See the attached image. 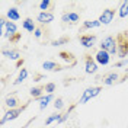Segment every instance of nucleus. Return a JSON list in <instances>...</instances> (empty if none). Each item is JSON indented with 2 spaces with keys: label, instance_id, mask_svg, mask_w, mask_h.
I'll return each mask as SVG.
<instances>
[{
  "label": "nucleus",
  "instance_id": "12",
  "mask_svg": "<svg viewBox=\"0 0 128 128\" xmlns=\"http://www.w3.org/2000/svg\"><path fill=\"white\" fill-rule=\"evenodd\" d=\"M4 105L8 106L9 109H16V108H20V100H19L18 96L9 95V96H6V99H4Z\"/></svg>",
  "mask_w": 128,
  "mask_h": 128
},
{
  "label": "nucleus",
  "instance_id": "6",
  "mask_svg": "<svg viewBox=\"0 0 128 128\" xmlns=\"http://www.w3.org/2000/svg\"><path fill=\"white\" fill-rule=\"evenodd\" d=\"M98 63L95 61V58L92 56H86V58H84V72L88 73V74H95L96 72H98Z\"/></svg>",
  "mask_w": 128,
  "mask_h": 128
},
{
  "label": "nucleus",
  "instance_id": "20",
  "mask_svg": "<svg viewBox=\"0 0 128 128\" xmlns=\"http://www.w3.org/2000/svg\"><path fill=\"white\" fill-rule=\"evenodd\" d=\"M44 86H36V88H32L31 89V98H34V99H40L41 96H44Z\"/></svg>",
  "mask_w": 128,
  "mask_h": 128
},
{
  "label": "nucleus",
  "instance_id": "19",
  "mask_svg": "<svg viewBox=\"0 0 128 128\" xmlns=\"http://www.w3.org/2000/svg\"><path fill=\"white\" fill-rule=\"evenodd\" d=\"M100 22H99V19H96V20H86V22H83V31H88V29H96V28H99L100 26Z\"/></svg>",
  "mask_w": 128,
  "mask_h": 128
},
{
  "label": "nucleus",
  "instance_id": "18",
  "mask_svg": "<svg viewBox=\"0 0 128 128\" xmlns=\"http://www.w3.org/2000/svg\"><path fill=\"white\" fill-rule=\"evenodd\" d=\"M22 28H24L26 32H35V29H36L35 22H34V19H31V18L24 19V22H22Z\"/></svg>",
  "mask_w": 128,
  "mask_h": 128
},
{
  "label": "nucleus",
  "instance_id": "14",
  "mask_svg": "<svg viewBox=\"0 0 128 128\" xmlns=\"http://www.w3.org/2000/svg\"><path fill=\"white\" fill-rule=\"evenodd\" d=\"M16 34H18V26H16V24L8 20V25H6V34H4L3 38H9V40H10L12 36H15Z\"/></svg>",
  "mask_w": 128,
  "mask_h": 128
},
{
  "label": "nucleus",
  "instance_id": "8",
  "mask_svg": "<svg viewBox=\"0 0 128 128\" xmlns=\"http://www.w3.org/2000/svg\"><path fill=\"white\" fill-rule=\"evenodd\" d=\"M95 61L98 64H100V66H108L111 63V56L104 50H98L95 54Z\"/></svg>",
  "mask_w": 128,
  "mask_h": 128
},
{
  "label": "nucleus",
  "instance_id": "17",
  "mask_svg": "<svg viewBox=\"0 0 128 128\" xmlns=\"http://www.w3.org/2000/svg\"><path fill=\"white\" fill-rule=\"evenodd\" d=\"M52 100H56V99H54V95H44V96H41L40 99H38V102H40V109H41V111H44L48 105H50V102H52Z\"/></svg>",
  "mask_w": 128,
  "mask_h": 128
},
{
  "label": "nucleus",
  "instance_id": "24",
  "mask_svg": "<svg viewBox=\"0 0 128 128\" xmlns=\"http://www.w3.org/2000/svg\"><path fill=\"white\" fill-rule=\"evenodd\" d=\"M74 108H76V105L70 106V109H68V111H66V112L63 114V115H61V118H60V121H58L57 124H63V122H66V121H67L68 118H70V115H72V112L74 111Z\"/></svg>",
  "mask_w": 128,
  "mask_h": 128
},
{
  "label": "nucleus",
  "instance_id": "4",
  "mask_svg": "<svg viewBox=\"0 0 128 128\" xmlns=\"http://www.w3.org/2000/svg\"><path fill=\"white\" fill-rule=\"evenodd\" d=\"M100 90H102V86H93V88H88L83 93H82V98L79 99V104L80 105H84L88 104L90 99H93L96 96L100 93Z\"/></svg>",
  "mask_w": 128,
  "mask_h": 128
},
{
  "label": "nucleus",
  "instance_id": "34",
  "mask_svg": "<svg viewBox=\"0 0 128 128\" xmlns=\"http://www.w3.org/2000/svg\"><path fill=\"white\" fill-rule=\"evenodd\" d=\"M127 79H128V74H125V76H124V79L121 80V82H124V80H127ZM121 82H120V83H121Z\"/></svg>",
  "mask_w": 128,
  "mask_h": 128
},
{
  "label": "nucleus",
  "instance_id": "31",
  "mask_svg": "<svg viewBox=\"0 0 128 128\" xmlns=\"http://www.w3.org/2000/svg\"><path fill=\"white\" fill-rule=\"evenodd\" d=\"M20 40V34H16L15 36H12V38H10V42H12V44H16V42H18V41Z\"/></svg>",
  "mask_w": 128,
  "mask_h": 128
},
{
  "label": "nucleus",
  "instance_id": "15",
  "mask_svg": "<svg viewBox=\"0 0 128 128\" xmlns=\"http://www.w3.org/2000/svg\"><path fill=\"white\" fill-rule=\"evenodd\" d=\"M6 18H8V20H10V22H16V20H19V19H20L19 9L18 8H9L8 12H6Z\"/></svg>",
  "mask_w": 128,
  "mask_h": 128
},
{
  "label": "nucleus",
  "instance_id": "22",
  "mask_svg": "<svg viewBox=\"0 0 128 128\" xmlns=\"http://www.w3.org/2000/svg\"><path fill=\"white\" fill-rule=\"evenodd\" d=\"M118 16L120 18H127L128 16V0L121 3L120 9H118Z\"/></svg>",
  "mask_w": 128,
  "mask_h": 128
},
{
  "label": "nucleus",
  "instance_id": "30",
  "mask_svg": "<svg viewBox=\"0 0 128 128\" xmlns=\"http://www.w3.org/2000/svg\"><path fill=\"white\" fill-rule=\"evenodd\" d=\"M42 34H44V32H42V29L36 26V29H35V32H34V35H35V38H38V40H40L41 36H42Z\"/></svg>",
  "mask_w": 128,
  "mask_h": 128
},
{
  "label": "nucleus",
  "instance_id": "2",
  "mask_svg": "<svg viewBox=\"0 0 128 128\" xmlns=\"http://www.w3.org/2000/svg\"><path fill=\"white\" fill-rule=\"evenodd\" d=\"M26 106L28 105H24L20 108H16V109H8L0 120V127H4L6 122H10V121H15L16 118H19V115H22V112L26 109Z\"/></svg>",
  "mask_w": 128,
  "mask_h": 128
},
{
  "label": "nucleus",
  "instance_id": "28",
  "mask_svg": "<svg viewBox=\"0 0 128 128\" xmlns=\"http://www.w3.org/2000/svg\"><path fill=\"white\" fill-rule=\"evenodd\" d=\"M54 108H56V111L64 109V100L61 99V98H57L56 100H54Z\"/></svg>",
  "mask_w": 128,
  "mask_h": 128
},
{
  "label": "nucleus",
  "instance_id": "5",
  "mask_svg": "<svg viewBox=\"0 0 128 128\" xmlns=\"http://www.w3.org/2000/svg\"><path fill=\"white\" fill-rule=\"evenodd\" d=\"M115 13H116L115 9H105L104 12L100 13V16H99V22L102 25H109L112 20H114Z\"/></svg>",
  "mask_w": 128,
  "mask_h": 128
},
{
  "label": "nucleus",
  "instance_id": "27",
  "mask_svg": "<svg viewBox=\"0 0 128 128\" xmlns=\"http://www.w3.org/2000/svg\"><path fill=\"white\" fill-rule=\"evenodd\" d=\"M68 41H70V40H68L67 36H64V38H60V40L52 41V42H51V45H52V47H60V45H64V44H67Z\"/></svg>",
  "mask_w": 128,
  "mask_h": 128
},
{
  "label": "nucleus",
  "instance_id": "3",
  "mask_svg": "<svg viewBox=\"0 0 128 128\" xmlns=\"http://www.w3.org/2000/svg\"><path fill=\"white\" fill-rule=\"evenodd\" d=\"M116 41H118V54L116 56L120 57L121 60L128 58V36H127V34H120L116 36Z\"/></svg>",
  "mask_w": 128,
  "mask_h": 128
},
{
  "label": "nucleus",
  "instance_id": "26",
  "mask_svg": "<svg viewBox=\"0 0 128 128\" xmlns=\"http://www.w3.org/2000/svg\"><path fill=\"white\" fill-rule=\"evenodd\" d=\"M56 88H57V84H56V83H52V82H50V83H47V84L44 86V90H45V95H52V92H56Z\"/></svg>",
  "mask_w": 128,
  "mask_h": 128
},
{
  "label": "nucleus",
  "instance_id": "9",
  "mask_svg": "<svg viewBox=\"0 0 128 128\" xmlns=\"http://www.w3.org/2000/svg\"><path fill=\"white\" fill-rule=\"evenodd\" d=\"M118 82H120V74L116 72L108 73V74H105L104 77H102L104 86H112V84H115V83H118Z\"/></svg>",
  "mask_w": 128,
  "mask_h": 128
},
{
  "label": "nucleus",
  "instance_id": "35",
  "mask_svg": "<svg viewBox=\"0 0 128 128\" xmlns=\"http://www.w3.org/2000/svg\"><path fill=\"white\" fill-rule=\"evenodd\" d=\"M28 124H29V122H28ZM28 124H26V125H24V127H20V128H26V127H28Z\"/></svg>",
  "mask_w": 128,
  "mask_h": 128
},
{
  "label": "nucleus",
  "instance_id": "16",
  "mask_svg": "<svg viewBox=\"0 0 128 128\" xmlns=\"http://www.w3.org/2000/svg\"><path fill=\"white\" fill-rule=\"evenodd\" d=\"M42 68H44L45 72H60V70H61V67H60L56 61H51V60L44 61V63H42Z\"/></svg>",
  "mask_w": 128,
  "mask_h": 128
},
{
  "label": "nucleus",
  "instance_id": "23",
  "mask_svg": "<svg viewBox=\"0 0 128 128\" xmlns=\"http://www.w3.org/2000/svg\"><path fill=\"white\" fill-rule=\"evenodd\" d=\"M60 118H61V114H58V112H57V114H51L47 120H45V127L51 125L52 122H58V121H60Z\"/></svg>",
  "mask_w": 128,
  "mask_h": 128
},
{
  "label": "nucleus",
  "instance_id": "25",
  "mask_svg": "<svg viewBox=\"0 0 128 128\" xmlns=\"http://www.w3.org/2000/svg\"><path fill=\"white\" fill-rule=\"evenodd\" d=\"M38 6H40L41 12H50L48 9L52 6V2H51V0H42V2H40V4H38Z\"/></svg>",
  "mask_w": 128,
  "mask_h": 128
},
{
  "label": "nucleus",
  "instance_id": "11",
  "mask_svg": "<svg viewBox=\"0 0 128 128\" xmlns=\"http://www.w3.org/2000/svg\"><path fill=\"white\" fill-rule=\"evenodd\" d=\"M61 20H63L64 24H77L80 20V15L79 13H76V12H64L63 15H61Z\"/></svg>",
  "mask_w": 128,
  "mask_h": 128
},
{
  "label": "nucleus",
  "instance_id": "29",
  "mask_svg": "<svg viewBox=\"0 0 128 128\" xmlns=\"http://www.w3.org/2000/svg\"><path fill=\"white\" fill-rule=\"evenodd\" d=\"M124 66H128V58H125V60H120L118 63L114 64V68L116 67V68H120V67H124Z\"/></svg>",
  "mask_w": 128,
  "mask_h": 128
},
{
  "label": "nucleus",
  "instance_id": "32",
  "mask_svg": "<svg viewBox=\"0 0 128 128\" xmlns=\"http://www.w3.org/2000/svg\"><path fill=\"white\" fill-rule=\"evenodd\" d=\"M60 56L63 57L64 60H72L73 58V56L72 54H68V52H60Z\"/></svg>",
  "mask_w": 128,
  "mask_h": 128
},
{
  "label": "nucleus",
  "instance_id": "10",
  "mask_svg": "<svg viewBox=\"0 0 128 128\" xmlns=\"http://www.w3.org/2000/svg\"><path fill=\"white\" fill-rule=\"evenodd\" d=\"M54 18H56V16H54L52 12H40V13L36 15V20H38L41 25H48L54 20Z\"/></svg>",
  "mask_w": 128,
  "mask_h": 128
},
{
  "label": "nucleus",
  "instance_id": "1",
  "mask_svg": "<svg viewBox=\"0 0 128 128\" xmlns=\"http://www.w3.org/2000/svg\"><path fill=\"white\" fill-rule=\"evenodd\" d=\"M99 50H104V51H106L109 56H116L118 54V41H116V38L115 36H105L104 40H102V42H100V48Z\"/></svg>",
  "mask_w": 128,
  "mask_h": 128
},
{
  "label": "nucleus",
  "instance_id": "13",
  "mask_svg": "<svg viewBox=\"0 0 128 128\" xmlns=\"http://www.w3.org/2000/svg\"><path fill=\"white\" fill-rule=\"evenodd\" d=\"M2 56L9 58V60H13V61H19L20 60V52L18 51V50H6V48H3L2 50Z\"/></svg>",
  "mask_w": 128,
  "mask_h": 128
},
{
  "label": "nucleus",
  "instance_id": "33",
  "mask_svg": "<svg viewBox=\"0 0 128 128\" xmlns=\"http://www.w3.org/2000/svg\"><path fill=\"white\" fill-rule=\"evenodd\" d=\"M44 79V74H36L35 77H34V82H40V80Z\"/></svg>",
  "mask_w": 128,
  "mask_h": 128
},
{
  "label": "nucleus",
  "instance_id": "7",
  "mask_svg": "<svg viewBox=\"0 0 128 128\" xmlns=\"http://www.w3.org/2000/svg\"><path fill=\"white\" fill-rule=\"evenodd\" d=\"M96 35H92V34H84L79 38L80 41V45H83L84 48H93L96 44Z\"/></svg>",
  "mask_w": 128,
  "mask_h": 128
},
{
  "label": "nucleus",
  "instance_id": "21",
  "mask_svg": "<svg viewBox=\"0 0 128 128\" xmlns=\"http://www.w3.org/2000/svg\"><path fill=\"white\" fill-rule=\"evenodd\" d=\"M28 74H29V73H28V70L22 67V68H20V72H19V76H18V77H16V80L13 82V84H20L22 82H25V80L28 79Z\"/></svg>",
  "mask_w": 128,
  "mask_h": 128
}]
</instances>
